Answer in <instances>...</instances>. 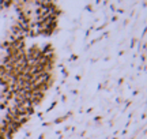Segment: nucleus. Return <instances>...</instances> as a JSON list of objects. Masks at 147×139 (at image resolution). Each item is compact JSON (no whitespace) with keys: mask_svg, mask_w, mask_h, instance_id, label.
Listing matches in <instances>:
<instances>
[{"mask_svg":"<svg viewBox=\"0 0 147 139\" xmlns=\"http://www.w3.org/2000/svg\"><path fill=\"white\" fill-rule=\"evenodd\" d=\"M8 74V70H7V67L3 64H0V76H5V75Z\"/></svg>","mask_w":147,"mask_h":139,"instance_id":"nucleus-1","label":"nucleus"}]
</instances>
